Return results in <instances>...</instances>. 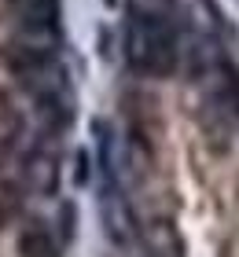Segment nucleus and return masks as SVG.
I'll use <instances>...</instances> for the list:
<instances>
[{
    "instance_id": "1",
    "label": "nucleus",
    "mask_w": 239,
    "mask_h": 257,
    "mask_svg": "<svg viewBox=\"0 0 239 257\" xmlns=\"http://www.w3.org/2000/svg\"><path fill=\"white\" fill-rule=\"evenodd\" d=\"M125 63L143 77H170L181 66V41L166 11H140L125 22Z\"/></svg>"
},
{
    "instance_id": "2",
    "label": "nucleus",
    "mask_w": 239,
    "mask_h": 257,
    "mask_svg": "<svg viewBox=\"0 0 239 257\" xmlns=\"http://www.w3.org/2000/svg\"><path fill=\"white\" fill-rule=\"evenodd\" d=\"M19 11V26L26 37L37 41H55L59 37V22H63V0H15Z\"/></svg>"
},
{
    "instance_id": "3",
    "label": "nucleus",
    "mask_w": 239,
    "mask_h": 257,
    "mask_svg": "<svg viewBox=\"0 0 239 257\" xmlns=\"http://www.w3.org/2000/svg\"><path fill=\"white\" fill-rule=\"evenodd\" d=\"M103 224H107V235L118 246H129L136 239V217L129 209V202L122 198L118 184H103Z\"/></svg>"
},
{
    "instance_id": "4",
    "label": "nucleus",
    "mask_w": 239,
    "mask_h": 257,
    "mask_svg": "<svg viewBox=\"0 0 239 257\" xmlns=\"http://www.w3.org/2000/svg\"><path fill=\"white\" fill-rule=\"evenodd\" d=\"M210 99L224 118L239 121V66L228 59H217L213 63V74H210Z\"/></svg>"
},
{
    "instance_id": "5",
    "label": "nucleus",
    "mask_w": 239,
    "mask_h": 257,
    "mask_svg": "<svg viewBox=\"0 0 239 257\" xmlns=\"http://www.w3.org/2000/svg\"><path fill=\"white\" fill-rule=\"evenodd\" d=\"M22 169H26V180L33 184V191H41V195H55V188H59V162H55V155L48 147H33L30 155H26V162H22Z\"/></svg>"
},
{
    "instance_id": "6",
    "label": "nucleus",
    "mask_w": 239,
    "mask_h": 257,
    "mask_svg": "<svg viewBox=\"0 0 239 257\" xmlns=\"http://www.w3.org/2000/svg\"><path fill=\"white\" fill-rule=\"evenodd\" d=\"M19 257H55L52 231L44 224H30L19 231Z\"/></svg>"
},
{
    "instance_id": "7",
    "label": "nucleus",
    "mask_w": 239,
    "mask_h": 257,
    "mask_svg": "<svg viewBox=\"0 0 239 257\" xmlns=\"http://www.w3.org/2000/svg\"><path fill=\"white\" fill-rule=\"evenodd\" d=\"M22 209V198H19V188L11 180H0V224H11Z\"/></svg>"
},
{
    "instance_id": "8",
    "label": "nucleus",
    "mask_w": 239,
    "mask_h": 257,
    "mask_svg": "<svg viewBox=\"0 0 239 257\" xmlns=\"http://www.w3.org/2000/svg\"><path fill=\"white\" fill-rule=\"evenodd\" d=\"M74 177H77V184H89V155L85 151H77V173Z\"/></svg>"
}]
</instances>
